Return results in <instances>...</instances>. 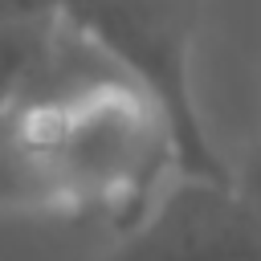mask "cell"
Here are the masks:
<instances>
[{
  "label": "cell",
  "instance_id": "2",
  "mask_svg": "<svg viewBox=\"0 0 261 261\" xmlns=\"http://www.w3.org/2000/svg\"><path fill=\"white\" fill-rule=\"evenodd\" d=\"M98 261H261L257 200L237 179L175 175Z\"/></svg>",
  "mask_w": 261,
  "mask_h": 261
},
{
  "label": "cell",
  "instance_id": "4",
  "mask_svg": "<svg viewBox=\"0 0 261 261\" xmlns=\"http://www.w3.org/2000/svg\"><path fill=\"white\" fill-rule=\"evenodd\" d=\"M61 0H0V20H37V16H57Z\"/></svg>",
  "mask_w": 261,
  "mask_h": 261
},
{
  "label": "cell",
  "instance_id": "1",
  "mask_svg": "<svg viewBox=\"0 0 261 261\" xmlns=\"http://www.w3.org/2000/svg\"><path fill=\"white\" fill-rule=\"evenodd\" d=\"M204 0H61L57 20L82 33L167 114L175 175L237 179L208 139L192 90V57Z\"/></svg>",
  "mask_w": 261,
  "mask_h": 261
},
{
  "label": "cell",
  "instance_id": "3",
  "mask_svg": "<svg viewBox=\"0 0 261 261\" xmlns=\"http://www.w3.org/2000/svg\"><path fill=\"white\" fill-rule=\"evenodd\" d=\"M57 16H37V20H0V110L20 94L24 77L33 73Z\"/></svg>",
  "mask_w": 261,
  "mask_h": 261
}]
</instances>
